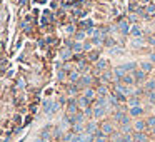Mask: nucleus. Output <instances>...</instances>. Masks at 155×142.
<instances>
[{
  "label": "nucleus",
  "instance_id": "f257e3e1",
  "mask_svg": "<svg viewBox=\"0 0 155 142\" xmlns=\"http://www.w3.org/2000/svg\"><path fill=\"white\" fill-rule=\"evenodd\" d=\"M100 132L105 135V137H112L113 134L117 132V124L113 122L112 119L108 120V119H104L100 122Z\"/></svg>",
  "mask_w": 155,
  "mask_h": 142
},
{
  "label": "nucleus",
  "instance_id": "f03ea898",
  "mask_svg": "<svg viewBox=\"0 0 155 142\" xmlns=\"http://www.w3.org/2000/svg\"><path fill=\"white\" fill-rule=\"evenodd\" d=\"M92 112H94V119H95V120H100V119H105V117H107L108 110L105 109L104 106L94 102V104H92Z\"/></svg>",
  "mask_w": 155,
  "mask_h": 142
},
{
  "label": "nucleus",
  "instance_id": "7ed1b4c3",
  "mask_svg": "<svg viewBox=\"0 0 155 142\" xmlns=\"http://www.w3.org/2000/svg\"><path fill=\"white\" fill-rule=\"evenodd\" d=\"M94 82H95L94 75H90V74H83V75L80 77V80L77 82V87H79L80 90H83V89H87V87H92Z\"/></svg>",
  "mask_w": 155,
  "mask_h": 142
},
{
  "label": "nucleus",
  "instance_id": "20e7f679",
  "mask_svg": "<svg viewBox=\"0 0 155 142\" xmlns=\"http://www.w3.org/2000/svg\"><path fill=\"white\" fill-rule=\"evenodd\" d=\"M132 129H134V132H148L147 120L144 117L142 119H134L132 120Z\"/></svg>",
  "mask_w": 155,
  "mask_h": 142
},
{
  "label": "nucleus",
  "instance_id": "39448f33",
  "mask_svg": "<svg viewBox=\"0 0 155 142\" xmlns=\"http://www.w3.org/2000/svg\"><path fill=\"white\" fill-rule=\"evenodd\" d=\"M98 131H100V124H98L95 119H90V120H87V122H85V132H87V134L95 135Z\"/></svg>",
  "mask_w": 155,
  "mask_h": 142
},
{
  "label": "nucleus",
  "instance_id": "423d86ee",
  "mask_svg": "<svg viewBox=\"0 0 155 142\" xmlns=\"http://www.w3.org/2000/svg\"><path fill=\"white\" fill-rule=\"evenodd\" d=\"M58 109H60V104L58 102H54V100H45V102H43V112L48 114V115L55 114Z\"/></svg>",
  "mask_w": 155,
  "mask_h": 142
},
{
  "label": "nucleus",
  "instance_id": "0eeeda50",
  "mask_svg": "<svg viewBox=\"0 0 155 142\" xmlns=\"http://www.w3.org/2000/svg\"><path fill=\"white\" fill-rule=\"evenodd\" d=\"M129 115L132 117V119H142V117L145 115V107L144 106H137V107H130L129 110Z\"/></svg>",
  "mask_w": 155,
  "mask_h": 142
},
{
  "label": "nucleus",
  "instance_id": "6e6552de",
  "mask_svg": "<svg viewBox=\"0 0 155 142\" xmlns=\"http://www.w3.org/2000/svg\"><path fill=\"white\" fill-rule=\"evenodd\" d=\"M82 94L85 95V99H87V100H88L90 104H94L95 100H97V97H98V94H97V87H87V89H83Z\"/></svg>",
  "mask_w": 155,
  "mask_h": 142
},
{
  "label": "nucleus",
  "instance_id": "1a4fd4ad",
  "mask_svg": "<svg viewBox=\"0 0 155 142\" xmlns=\"http://www.w3.org/2000/svg\"><path fill=\"white\" fill-rule=\"evenodd\" d=\"M77 112H80V109H79V106H77V102H75V97H73V99H70L69 102H67V110H65V115L72 117V115H75Z\"/></svg>",
  "mask_w": 155,
  "mask_h": 142
},
{
  "label": "nucleus",
  "instance_id": "9d476101",
  "mask_svg": "<svg viewBox=\"0 0 155 142\" xmlns=\"http://www.w3.org/2000/svg\"><path fill=\"white\" fill-rule=\"evenodd\" d=\"M125 106L129 107H137V106H144V97L142 95H130L129 99H127Z\"/></svg>",
  "mask_w": 155,
  "mask_h": 142
},
{
  "label": "nucleus",
  "instance_id": "9b49d317",
  "mask_svg": "<svg viewBox=\"0 0 155 142\" xmlns=\"http://www.w3.org/2000/svg\"><path fill=\"white\" fill-rule=\"evenodd\" d=\"M108 69V60L107 58H98L97 62H95V69H94V75H98L102 74L104 70Z\"/></svg>",
  "mask_w": 155,
  "mask_h": 142
},
{
  "label": "nucleus",
  "instance_id": "f8f14e48",
  "mask_svg": "<svg viewBox=\"0 0 155 142\" xmlns=\"http://www.w3.org/2000/svg\"><path fill=\"white\" fill-rule=\"evenodd\" d=\"M132 75H134V79H135V85H142L145 80H147V74H145L140 67H138L137 70H134V72H132Z\"/></svg>",
  "mask_w": 155,
  "mask_h": 142
},
{
  "label": "nucleus",
  "instance_id": "ddd939ff",
  "mask_svg": "<svg viewBox=\"0 0 155 142\" xmlns=\"http://www.w3.org/2000/svg\"><path fill=\"white\" fill-rule=\"evenodd\" d=\"M75 102H77V106H79L80 110H87L88 107H92V104L87 100L83 94H82V95H77V97H75Z\"/></svg>",
  "mask_w": 155,
  "mask_h": 142
},
{
  "label": "nucleus",
  "instance_id": "4468645a",
  "mask_svg": "<svg viewBox=\"0 0 155 142\" xmlns=\"http://www.w3.org/2000/svg\"><path fill=\"white\" fill-rule=\"evenodd\" d=\"M142 89H144V95L148 94V92H155V79L145 80L144 84H142Z\"/></svg>",
  "mask_w": 155,
  "mask_h": 142
},
{
  "label": "nucleus",
  "instance_id": "2eb2a0df",
  "mask_svg": "<svg viewBox=\"0 0 155 142\" xmlns=\"http://www.w3.org/2000/svg\"><path fill=\"white\" fill-rule=\"evenodd\" d=\"M112 70H113V75H115V80H119V82L129 74L125 69H123V65H119V67H115V69H112Z\"/></svg>",
  "mask_w": 155,
  "mask_h": 142
},
{
  "label": "nucleus",
  "instance_id": "dca6fc26",
  "mask_svg": "<svg viewBox=\"0 0 155 142\" xmlns=\"http://www.w3.org/2000/svg\"><path fill=\"white\" fill-rule=\"evenodd\" d=\"M148 132H134V142H148Z\"/></svg>",
  "mask_w": 155,
  "mask_h": 142
},
{
  "label": "nucleus",
  "instance_id": "f3484780",
  "mask_svg": "<svg viewBox=\"0 0 155 142\" xmlns=\"http://www.w3.org/2000/svg\"><path fill=\"white\" fill-rule=\"evenodd\" d=\"M72 132H75V134H85V122L72 124Z\"/></svg>",
  "mask_w": 155,
  "mask_h": 142
},
{
  "label": "nucleus",
  "instance_id": "a211bd4d",
  "mask_svg": "<svg viewBox=\"0 0 155 142\" xmlns=\"http://www.w3.org/2000/svg\"><path fill=\"white\" fill-rule=\"evenodd\" d=\"M138 67H140V69L144 70L145 74H150L152 70H153V64H152L150 60H145V62H140V65H138Z\"/></svg>",
  "mask_w": 155,
  "mask_h": 142
},
{
  "label": "nucleus",
  "instance_id": "6ab92c4d",
  "mask_svg": "<svg viewBox=\"0 0 155 142\" xmlns=\"http://www.w3.org/2000/svg\"><path fill=\"white\" fill-rule=\"evenodd\" d=\"M80 77H82V74H80V70H72V72L69 74V80L72 82V84H77L80 80Z\"/></svg>",
  "mask_w": 155,
  "mask_h": 142
},
{
  "label": "nucleus",
  "instance_id": "aec40b11",
  "mask_svg": "<svg viewBox=\"0 0 155 142\" xmlns=\"http://www.w3.org/2000/svg\"><path fill=\"white\" fill-rule=\"evenodd\" d=\"M120 82H122V84H125V85H135V79H134V75H132V74H127V75L120 80Z\"/></svg>",
  "mask_w": 155,
  "mask_h": 142
},
{
  "label": "nucleus",
  "instance_id": "412c9836",
  "mask_svg": "<svg viewBox=\"0 0 155 142\" xmlns=\"http://www.w3.org/2000/svg\"><path fill=\"white\" fill-rule=\"evenodd\" d=\"M123 69H125L129 74H132L134 70H137L138 67H137V62H125L123 64Z\"/></svg>",
  "mask_w": 155,
  "mask_h": 142
},
{
  "label": "nucleus",
  "instance_id": "4be33fe9",
  "mask_svg": "<svg viewBox=\"0 0 155 142\" xmlns=\"http://www.w3.org/2000/svg\"><path fill=\"white\" fill-rule=\"evenodd\" d=\"M94 142H110V140H108V137H105V135L102 134L100 131H98L97 134H95V139H94Z\"/></svg>",
  "mask_w": 155,
  "mask_h": 142
},
{
  "label": "nucleus",
  "instance_id": "5701e85b",
  "mask_svg": "<svg viewBox=\"0 0 155 142\" xmlns=\"http://www.w3.org/2000/svg\"><path fill=\"white\" fill-rule=\"evenodd\" d=\"M130 33L134 37H142V30H140V27H137V25H134L130 29Z\"/></svg>",
  "mask_w": 155,
  "mask_h": 142
},
{
  "label": "nucleus",
  "instance_id": "b1692460",
  "mask_svg": "<svg viewBox=\"0 0 155 142\" xmlns=\"http://www.w3.org/2000/svg\"><path fill=\"white\" fill-rule=\"evenodd\" d=\"M145 12H147V15H155V4H148L145 7Z\"/></svg>",
  "mask_w": 155,
  "mask_h": 142
},
{
  "label": "nucleus",
  "instance_id": "393cba45",
  "mask_svg": "<svg viewBox=\"0 0 155 142\" xmlns=\"http://www.w3.org/2000/svg\"><path fill=\"white\" fill-rule=\"evenodd\" d=\"M62 58H64V60H67V58H70L72 57V50H70V49H65V50H62Z\"/></svg>",
  "mask_w": 155,
  "mask_h": 142
},
{
  "label": "nucleus",
  "instance_id": "a878e982",
  "mask_svg": "<svg viewBox=\"0 0 155 142\" xmlns=\"http://www.w3.org/2000/svg\"><path fill=\"white\" fill-rule=\"evenodd\" d=\"M119 27H120V30H122L123 33H129V32H130V30H129V24H127L125 20H123V22H120Z\"/></svg>",
  "mask_w": 155,
  "mask_h": 142
},
{
  "label": "nucleus",
  "instance_id": "bb28decb",
  "mask_svg": "<svg viewBox=\"0 0 155 142\" xmlns=\"http://www.w3.org/2000/svg\"><path fill=\"white\" fill-rule=\"evenodd\" d=\"M145 120H147V125H148V129H150V127H153V125H155V115H153V114H152V115H148Z\"/></svg>",
  "mask_w": 155,
  "mask_h": 142
},
{
  "label": "nucleus",
  "instance_id": "cd10ccee",
  "mask_svg": "<svg viewBox=\"0 0 155 142\" xmlns=\"http://www.w3.org/2000/svg\"><path fill=\"white\" fill-rule=\"evenodd\" d=\"M72 50L73 52H80V50H83V45L80 44V42H73V44H72Z\"/></svg>",
  "mask_w": 155,
  "mask_h": 142
},
{
  "label": "nucleus",
  "instance_id": "c85d7f7f",
  "mask_svg": "<svg viewBox=\"0 0 155 142\" xmlns=\"http://www.w3.org/2000/svg\"><path fill=\"white\" fill-rule=\"evenodd\" d=\"M98 58H100L98 57V52H92V54L88 55V60H92V62H97Z\"/></svg>",
  "mask_w": 155,
  "mask_h": 142
},
{
  "label": "nucleus",
  "instance_id": "c756f323",
  "mask_svg": "<svg viewBox=\"0 0 155 142\" xmlns=\"http://www.w3.org/2000/svg\"><path fill=\"white\" fill-rule=\"evenodd\" d=\"M122 49H117V47H112V49H110V54H112V55H119V54H122Z\"/></svg>",
  "mask_w": 155,
  "mask_h": 142
},
{
  "label": "nucleus",
  "instance_id": "7c9ffc66",
  "mask_svg": "<svg viewBox=\"0 0 155 142\" xmlns=\"http://www.w3.org/2000/svg\"><path fill=\"white\" fill-rule=\"evenodd\" d=\"M75 39L79 40V42H80V40H83V39H85V32H79V33L75 35Z\"/></svg>",
  "mask_w": 155,
  "mask_h": 142
},
{
  "label": "nucleus",
  "instance_id": "2f4dec72",
  "mask_svg": "<svg viewBox=\"0 0 155 142\" xmlns=\"http://www.w3.org/2000/svg\"><path fill=\"white\" fill-rule=\"evenodd\" d=\"M92 49V44H83V50H90Z\"/></svg>",
  "mask_w": 155,
  "mask_h": 142
},
{
  "label": "nucleus",
  "instance_id": "473e14b6",
  "mask_svg": "<svg viewBox=\"0 0 155 142\" xmlns=\"http://www.w3.org/2000/svg\"><path fill=\"white\" fill-rule=\"evenodd\" d=\"M150 62L155 64V52H153V54H150Z\"/></svg>",
  "mask_w": 155,
  "mask_h": 142
},
{
  "label": "nucleus",
  "instance_id": "72a5a7b5",
  "mask_svg": "<svg viewBox=\"0 0 155 142\" xmlns=\"http://www.w3.org/2000/svg\"><path fill=\"white\" fill-rule=\"evenodd\" d=\"M153 115H155V110H153Z\"/></svg>",
  "mask_w": 155,
  "mask_h": 142
},
{
  "label": "nucleus",
  "instance_id": "f704fd0d",
  "mask_svg": "<svg viewBox=\"0 0 155 142\" xmlns=\"http://www.w3.org/2000/svg\"><path fill=\"white\" fill-rule=\"evenodd\" d=\"M148 142H150V140H148Z\"/></svg>",
  "mask_w": 155,
  "mask_h": 142
}]
</instances>
